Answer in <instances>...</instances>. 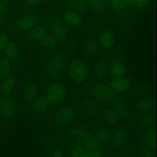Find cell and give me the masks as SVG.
I'll use <instances>...</instances> for the list:
<instances>
[{"label": "cell", "mask_w": 157, "mask_h": 157, "mask_svg": "<svg viewBox=\"0 0 157 157\" xmlns=\"http://www.w3.org/2000/svg\"><path fill=\"white\" fill-rule=\"evenodd\" d=\"M37 94V88L34 84L28 83L25 86L23 91V98L26 102H32L36 98Z\"/></svg>", "instance_id": "9a60e30c"}, {"label": "cell", "mask_w": 157, "mask_h": 157, "mask_svg": "<svg viewBox=\"0 0 157 157\" xmlns=\"http://www.w3.org/2000/svg\"><path fill=\"white\" fill-rule=\"evenodd\" d=\"M64 20L69 25L74 26H80L83 23V18L82 16L74 11H67L63 15Z\"/></svg>", "instance_id": "4fadbf2b"}, {"label": "cell", "mask_w": 157, "mask_h": 157, "mask_svg": "<svg viewBox=\"0 0 157 157\" xmlns=\"http://www.w3.org/2000/svg\"><path fill=\"white\" fill-rule=\"evenodd\" d=\"M66 63V56L63 53H58L52 57L47 62L45 66V72L50 77L59 75L63 71Z\"/></svg>", "instance_id": "3957f363"}, {"label": "cell", "mask_w": 157, "mask_h": 157, "mask_svg": "<svg viewBox=\"0 0 157 157\" xmlns=\"http://www.w3.org/2000/svg\"><path fill=\"white\" fill-rule=\"evenodd\" d=\"M50 105V102L45 96H41L36 98L31 104V109L36 113H42L46 111Z\"/></svg>", "instance_id": "8fae6325"}, {"label": "cell", "mask_w": 157, "mask_h": 157, "mask_svg": "<svg viewBox=\"0 0 157 157\" xmlns=\"http://www.w3.org/2000/svg\"><path fill=\"white\" fill-rule=\"evenodd\" d=\"M153 105L154 101L151 99H145L138 103L137 109L139 112L145 113L151 110Z\"/></svg>", "instance_id": "83f0119b"}, {"label": "cell", "mask_w": 157, "mask_h": 157, "mask_svg": "<svg viewBox=\"0 0 157 157\" xmlns=\"http://www.w3.org/2000/svg\"><path fill=\"white\" fill-rule=\"evenodd\" d=\"M127 138V134L123 129L117 130L113 136V143L115 147H120L124 144Z\"/></svg>", "instance_id": "cb8c5ba5"}, {"label": "cell", "mask_w": 157, "mask_h": 157, "mask_svg": "<svg viewBox=\"0 0 157 157\" xmlns=\"http://www.w3.org/2000/svg\"><path fill=\"white\" fill-rule=\"evenodd\" d=\"M85 153L84 148L79 145L72 146L69 151V157H83Z\"/></svg>", "instance_id": "d6a6232c"}, {"label": "cell", "mask_w": 157, "mask_h": 157, "mask_svg": "<svg viewBox=\"0 0 157 157\" xmlns=\"http://www.w3.org/2000/svg\"><path fill=\"white\" fill-rule=\"evenodd\" d=\"M98 50V44L94 39H90L85 43V51L89 56L95 55Z\"/></svg>", "instance_id": "484cf974"}, {"label": "cell", "mask_w": 157, "mask_h": 157, "mask_svg": "<svg viewBox=\"0 0 157 157\" xmlns=\"http://www.w3.org/2000/svg\"><path fill=\"white\" fill-rule=\"evenodd\" d=\"M17 107L15 98L9 94L0 99V119L4 121L10 120L13 116Z\"/></svg>", "instance_id": "7a4b0ae2"}, {"label": "cell", "mask_w": 157, "mask_h": 157, "mask_svg": "<svg viewBox=\"0 0 157 157\" xmlns=\"http://www.w3.org/2000/svg\"><path fill=\"white\" fill-rule=\"evenodd\" d=\"M8 9V4L6 0H0V22L3 20Z\"/></svg>", "instance_id": "d590c367"}, {"label": "cell", "mask_w": 157, "mask_h": 157, "mask_svg": "<svg viewBox=\"0 0 157 157\" xmlns=\"http://www.w3.org/2000/svg\"><path fill=\"white\" fill-rule=\"evenodd\" d=\"M2 79L0 84V94L2 97L10 94L15 85V77L11 74Z\"/></svg>", "instance_id": "9c48e42d"}, {"label": "cell", "mask_w": 157, "mask_h": 157, "mask_svg": "<svg viewBox=\"0 0 157 157\" xmlns=\"http://www.w3.org/2000/svg\"><path fill=\"white\" fill-rule=\"evenodd\" d=\"M52 157H64L62 153L59 150H55L52 153Z\"/></svg>", "instance_id": "60d3db41"}, {"label": "cell", "mask_w": 157, "mask_h": 157, "mask_svg": "<svg viewBox=\"0 0 157 157\" xmlns=\"http://www.w3.org/2000/svg\"><path fill=\"white\" fill-rule=\"evenodd\" d=\"M155 120L154 112H147L141 117L139 121V126L142 128H147L150 126Z\"/></svg>", "instance_id": "f1b7e54d"}, {"label": "cell", "mask_w": 157, "mask_h": 157, "mask_svg": "<svg viewBox=\"0 0 157 157\" xmlns=\"http://www.w3.org/2000/svg\"><path fill=\"white\" fill-rule=\"evenodd\" d=\"M75 117V110L71 107H64L60 109L55 115V121L63 124L72 121Z\"/></svg>", "instance_id": "8992f818"}, {"label": "cell", "mask_w": 157, "mask_h": 157, "mask_svg": "<svg viewBox=\"0 0 157 157\" xmlns=\"http://www.w3.org/2000/svg\"><path fill=\"white\" fill-rule=\"evenodd\" d=\"M109 72L115 78L121 77L126 73V67L121 62L115 61L110 64Z\"/></svg>", "instance_id": "e0dca14e"}, {"label": "cell", "mask_w": 157, "mask_h": 157, "mask_svg": "<svg viewBox=\"0 0 157 157\" xmlns=\"http://www.w3.org/2000/svg\"><path fill=\"white\" fill-rule=\"evenodd\" d=\"M95 136L99 142L104 144L110 140L111 134L107 129L100 127L96 129Z\"/></svg>", "instance_id": "4316f807"}, {"label": "cell", "mask_w": 157, "mask_h": 157, "mask_svg": "<svg viewBox=\"0 0 157 157\" xmlns=\"http://www.w3.org/2000/svg\"><path fill=\"white\" fill-rule=\"evenodd\" d=\"M70 78L76 83H83L90 76L89 67L81 60H75L71 63L67 70Z\"/></svg>", "instance_id": "6da1fadb"}, {"label": "cell", "mask_w": 157, "mask_h": 157, "mask_svg": "<svg viewBox=\"0 0 157 157\" xmlns=\"http://www.w3.org/2000/svg\"><path fill=\"white\" fill-rule=\"evenodd\" d=\"M8 42L9 38L7 35L4 33H0V52L4 51Z\"/></svg>", "instance_id": "8d00e7d4"}, {"label": "cell", "mask_w": 157, "mask_h": 157, "mask_svg": "<svg viewBox=\"0 0 157 157\" xmlns=\"http://www.w3.org/2000/svg\"><path fill=\"white\" fill-rule=\"evenodd\" d=\"M47 34V29L45 26L40 25L31 28L28 33V37L33 40H39Z\"/></svg>", "instance_id": "d6986e66"}, {"label": "cell", "mask_w": 157, "mask_h": 157, "mask_svg": "<svg viewBox=\"0 0 157 157\" xmlns=\"http://www.w3.org/2000/svg\"><path fill=\"white\" fill-rule=\"evenodd\" d=\"M42 0H26L27 4L30 7H35L39 5Z\"/></svg>", "instance_id": "ab89813d"}, {"label": "cell", "mask_w": 157, "mask_h": 157, "mask_svg": "<svg viewBox=\"0 0 157 157\" xmlns=\"http://www.w3.org/2000/svg\"><path fill=\"white\" fill-rule=\"evenodd\" d=\"M36 21L35 16L30 14L25 15L18 19L16 23V28L21 31L31 29Z\"/></svg>", "instance_id": "ba28073f"}, {"label": "cell", "mask_w": 157, "mask_h": 157, "mask_svg": "<svg viewBox=\"0 0 157 157\" xmlns=\"http://www.w3.org/2000/svg\"><path fill=\"white\" fill-rule=\"evenodd\" d=\"M86 133V129L82 127H72L68 131V134L71 137L76 139L82 138Z\"/></svg>", "instance_id": "1f68e13d"}, {"label": "cell", "mask_w": 157, "mask_h": 157, "mask_svg": "<svg viewBox=\"0 0 157 157\" xmlns=\"http://www.w3.org/2000/svg\"><path fill=\"white\" fill-rule=\"evenodd\" d=\"M99 42L103 48L108 50L113 45L115 37L111 32L109 31H102L99 34Z\"/></svg>", "instance_id": "7c38bea8"}, {"label": "cell", "mask_w": 157, "mask_h": 157, "mask_svg": "<svg viewBox=\"0 0 157 157\" xmlns=\"http://www.w3.org/2000/svg\"><path fill=\"white\" fill-rule=\"evenodd\" d=\"M83 157H102V153L98 148L87 150L85 151Z\"/></svg>", "instance_id": "836d02e7"}, {"label": "cell", "mask_w": 157, "mask_h": 157, "mask_svg": "<svg viewBox=\"0 0 157 157\" xmlns=\"http://www.w3.org/2000/svg\"><path fill=\"white\" fill-rule=\"evenodd\" d=\"M94 96L101 101L111 102L115 97V91L112 88L105 84H96L93 88Z\"/></svg>", "instance_id": "5b68a950"}, {"label": "cell", "mask_w": 157, "mask_h": 157, "mask_svg": "<svg viewBox=\"0 0 157 157\" xmlns=\"http://www.w3.org/2000/svg\"><path fill=\"white\" fill-rule=\"evenodd\" d=\"M112 8L117 11L121 12L123 9V3L121 0H109Z\"/></svg>", "instance_id": "e575fe53"}, {"label": "cell", "mask_w": 157, "mask_h": 157, "mask_svg": "<svg viewBox=\"0 0 157 157\" xmlns=\"http://www.w3.org/2000/svg\"><path fill=\"white\" fill-rule=\"evenodd\" d=\"M126 157H136V156H133V155H127Z\"/></svg>", "instance_id": "7bdbcfd3"}, {"label": "cell", "mask_w": 157, "mask_h": 157, "mask_svg": "<svg viewBox=\"0 0 157 157\" xmlns=\"http://www.w3.org/2000/svg\"><path fill=\"white\" fill-rule=\"evenodd\" d=\"M107 70V61L104 59H101L98 61L94 66V75L96 78H101L105 75Z\"/></svg>", "instance_id": "ffe728a7"}, {"label": "cell", "mask_w": 157, "mask_h": 157, "mask_svg": "<svg viewBox=\"0 0 157 157\" xmlns=\"http://www.w3.org/2000/svg\"><path fill=\"white\" fill-rule=\"evenodd\" d=\"M129 81L123 77H117L113 79L110 83V86L114 91L126 92L130 88Z\"/></svg>", "instance_id": "30bf717a"}, {"label": "cell", "mask_w": 157, "mask_h": 157, "mask_svg": "<svg viewBox=\"0 0 157 157\" xmlns=\"http://www.w3.org/2000/svg\"><path fill=\"white\" fill-rule=\"evenodd\" d=\"M4 55L10 61L17 59L19 54V50L17 44L13 40H9L6 48L4 50Z\"/></svg>", "instance_id": "5bb4252c"}, {"label": "cell", "mask_w": 157, "mask_h": 157, "mask_svg": "<svg viewBox=\"0 0 157 157\" xmlns=\"http://www.w3.org/2000/svg\"><path fill=\"white\" fill-rule=\"evenodd\" d=\"M142 143L144 147L149 149H154L156 145V136L153 131L147 132L144 136Z\"/></svg>", "instance_id": "603a6c76"}, {"label": "cell", "mask_w": 157, "mask_h": 157, "mask_svg": "<svg viewBox=\"0 0 157 157\" xmlns=\"http://www.w3.org/2000/svg\"><path fill=\"white\" fill-rule=\"evenodd\" d=\"M66 96V88L64 85L55 82L50 85L47 90L45 96L50 104H58L63 101Z\"/></svg>", "instance_id": "277c9868"}, {"label": "cell", "mask_w": 157, "mask_h": 157, "mask_svg": "<svg viewBox=\"0 0 157 157\" xmlns=\"http://www.w3.org/2000/svg\"><path fill=\"white\" fill-rule=\"evenodd\" d=\"M12 71L11 62L7 58H3L0 60V77L4 78L10 75Z\"/></svg>", "instance_id": "44dd1931"}, {"label": "cell", "mask_w": 157, "mask_h": 157, "mask_svg": "<svg viewBox=\"0 0 157 157\" xmlns=\"http://www.w3.org/2000/svg\"><path fill=\"white\" fill-rule=\"evenodd\" d=\"M53 37L57 41L64 42L67 37V31L64 25L60 21H54L52 24Z\"/></svg>", "instance_id": "52a82bcc"}, {"label": "cell", "mask_w": 157, "mask_h": 157, "mask_svg": "<svg viewBox=\"0 0 157 157\" xmlns=\"http://www.w3.org/2000/svg\"><path fill=\"white\" fill-rule=\"evenodd\" d=\"M123 3L126 4H131L134 2V0H121Z\"/></svg>", "instance_id": "b9f144b4"}, {"label": "cell", "mask_w": 157, "mask_h": 157, "mask_svg": "<svg viewBox=\"0 0 157 157\" xmlns=\"http://www.w3.org/2000/svg\"><path fill=\"white\" fill-rule=\"evenodd\" d=\"M85 2L87 7L95 12H102L105 7V0H85Z\"/></svg>", "instance_id": "7402d4cb"}, {"label": "cell", "mask_w": 157, "mask_h": 157, "mask_svg": "<svg viewBox=\"0 0 157 157\" xmlns=\"http://www.w3.org/2000/svg\"><path fill=\"white\" fill-rule=\"evenodd\" d=\"M139 155L140 157H154L153 151L151 149H149L145 147L140 149Z\"/></svg>", "instance_id": "74e56055"}, {"label": "cell", "mask_w": 157, "mask_h": 157, "mask_svg": "<svg viewBox=\"0 0 157 157\" xmlns=\"http://www.w3.org/2000/svg\"><path fill=\"white\" fill-rule=\"evenodd\" d=\"M82 144L87 150L98 148L99 142L95 135L92 133H86L82 137Z\"/></svg>", "instance_id": "2e32d148"}, {"label": "cell", "mask_w": 157, "mask_h": 157, "mask_svg": "<svg viewBox=\"0 0 157 157\" xmlns=\"http://www.w3.org/2000/svg\"><path fill=\"white\" fill-rule=\"evenodd\" d=\"M40 45L45 48H52L57 45L58 41L51 35L45 34L39 40Z\"/></svg>", "instance_id": "d4e9b609"}, {"label": "cell", "mask_w": 157, "mask_h": 157, "mask_svg": "<svg viewBox=\"0 0 157 157\" xmlns=\"http://www.w3.org/2000/svg\"><path fill=\"white\" fill-rule=\"evenodd\" d=\"M68 7L72 11L78 13H84L88 10L87 5L83 0H70Z\"/></svg>", "instance_id": "ac0fdd59"}, {"label": "cell", "mask_w": 157, "mask_h": 157, "mask_svg": "<svg viewBox=\"0 0 157 157\" xmlns=\"http://www.w3.org/2000/svg\"><path fill=\"white\" fill-rule=\"evenodd\" d=\"M116 112L122 118H127L129 115V111L127 105L123 101H118L115 104Z\"/></svg>", "instance_id": "4dcf8cb0"}, {"label": "cell", "mask_w": 157, "mask_h": 157, "mask_svg": "<svg viewBox=\"0 0 157 157\" xmlns=\"http://www.w3.org/2000/svg\"><path fill=\"white\" fill-rule=\"evenodd\" d=\"M150 1V0H134V3L136 7L139 9L145 7Z\"/></svg>", "instance_id": "f35d334b"}, {"label": "cell", "mask_w": 157, "mask_h": 157, "mask_svg": "<svg viewBox=\"0 0 157 157\" xmlns=\"http://www.w3.org/2000/svg\"><path fill=\"white\" fill-rule=\"evenodd\" d=\"M103 117L104 120L110 124H115L119 120V115L117 112L113 110H107L104 112Z\"/></svg>", "instance_id": "f546056e"}]
</instances>
